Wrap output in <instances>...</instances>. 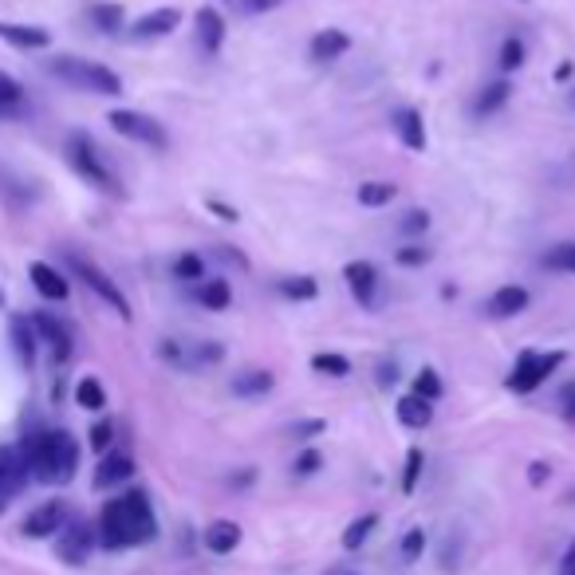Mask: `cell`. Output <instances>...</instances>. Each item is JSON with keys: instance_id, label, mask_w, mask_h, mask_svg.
Listing matches in <instances>:
<instances>
[{"instance_id": "cell-1", "label": "cell", "mask_w": 575, "mask_h": 575, "mask_svg": "<svg viewBox=\"0 0 575 575\" xmlns=\"http://www.w3.org/2000/svg\"><path fill=\"white\" fill-rule=\"evenodd\" d=\"M158 536V516L150 509V497L142 489H127L123 497L107 501L99 512V544L111 552L150 544Z\"/></svg>"}, {"instance_id": "cell-2", "label": "cell", "mask_w": 575, "mask_h": 575, "mask_svg": "<svg viewBox=\"0 0 575 575\" xmlns=\"http://www.w3.org/2000/svg\"><path fill=\"white\" fill-rule=\"evenodd\" d=\"M20 453H24L28 477H36L44 485H67L79 469V446L64 430H40V434L24 438Z\"/></svg>"}, {"instance_id": "cell-3", "label": "cell", "mask_w": 575, "mask_h": 575, "mask_svg": "<svg viewBox=\"0 0 575 575\" xmlns=\"http://www.w3.org/2000/svg\"><path fill=\"white\" fill-rule=\"evenodd\" d=\"M67 162H71V170H75L83 182H91L99 193L123 197V182H119L115 170L103 162V154H99V146L91 142V134H83V130L67 134Z\"/></svg>"}, {"instance_id": "cell-4", "label": "cell", "mask_w": 575, "mask_h": 575, "mask_svg": "<svg viewBox=\"0 0 575 575\" xmlns=\"http://www.w3.org/2000/svg\"><path fill=\"white\" fill-rule=\"evenodd\" d=\"M48 71L56 79H64L67 87L75 91H91V95H123V79L103 64H91V60H79V56H56Z\"/></svg>"}, {"instance_id": "cell-5", "label": "cell", "mask_w": 575, "mask_h": 575, "mask_svg": "<svg viewBox=\"0 0 575 575\" xmlns=\"http://www.w3.org/2000/svg\"><path fill=\"white\" fill-rule=\"evenodd\" d=\"M564 359H568L564 351H548V355H540V351H520L505 386H509L512 394H532V390H540V386L564 367Z\"/></svg>"}, {"instance_id": "cell-6", "label": "cell", "mask_w": 575, "mask_h": 575, "mask_svg": "<svg viewBox=\"0 0 575 575\" xmlns=\"http://www.w3.org/2000/svg\"><path fill=\"white\" fill-rule=\"evenodd\" d=\"M67 268H71V276H75V280H83V284H87V288H91L107 308H115L123 320H130V304H127V296H123V288H119V284H115L99 264H91L87 256H79V253H67Z\"/></svg>"}, {"instance_id": "cell-7", "label": "cell", "mask_w": 575, "mask_h": 575, "mask_svg": "<svg viewBox=\"0 0 575 575\" xmlns=\"http://www.w3.org/2000/svg\"><path fill=\"white\" fill-rule=\"evenodd\" d=\"M107 123H111L115 134H123V138L138 142V146H150V150H166V146H170L166 127H162L158 119L142 115V111H111Z\"/></svg>"}, {"instance_id": "cell-8", "label": "cell", "mask_w": 575, "mask_h": 575, "mask_svg": "<svg viewBox=\"0 0 575 575\" xmlns=\"http://www.w3.org/2000/svg\"><path fill=\"white\" fill-rule=\"evenodd\" d=\"M28 485V465H24V453L12 446L0 449V512L8 509L16 497H20V489Z\"/></svg>"}, {"instance_id": "cell-9", "label": "cell", "mask_w": 575, "mask_h": 575, "mask_svg": "<svg viewBox=\"0 0 575 575\" xmlns=\"http://www.w3.org/2000/svg\"><path fill=\"white\" fill-rule=\"evenodd\" d=\"M91 548H95V528L91 524H83V520H67L64 528H60V560L64 564H83L87 556H91Z\"/></svg>"}, {"instance_id": "cell-10", "label": "cell", "mask_w": 575, "mask_h": 575, "mask_svg": "<svg viewBox=\"0 0 575 575\" xmlns=\"http://www.w3.org/2000/svg\"><path fill=\"white\" fill-rule=\"evenodd\" d=\"M343 280L351 288V296L359 300V308H375V296H379V268L371 260H351L343 268Z\"/></svg>"}, {"instance_id": "cell-11", "label": "cell", "mask_w": 575, "mask_h": 575, "mask_svg": "<svg viewBox=\"0 0 575 575\" xmlns=\"http://www.w3.org/2000/svg\"><path fill=\"white\" fill-rule=\"evenodd\" d=\"M32 327H36V339L52 347L56 363H67L71 359V327L64 320H56L52 312H36L32 316Z\"/></svg>"}, {"instance_id": "cell-12", "label": "cell", "mask_w": 575, "mask_h": 575, "mask_svg": "<svg viewBox=\"0 0 575 575\" xmlns=\"http://www.w3.org/2000/svg\"><path fill=\"white\" fill-rule=\"evenodd\" d=\"M351 52V36L343 32V28H320L316 36H312V44H308V56H312V64H335V60H343Z\"/></svg>"}, {"instance_id": "cell-13", "label": "cell", "mask_w": 575, "mask_h": 575, "mask_svg": "<svg viewBox=\"0 0 575 575\" xmlns=\"http://www.w3.org/2000/svg\"><path fill=\"white\" fill-rule=\"evenodd\" d=\"M225 36H229V28H225V16H221L213 4L197 8V44H201V52H205V56H221V48H225Z\"/></svg>"}, {"instance_id": "cell-14", "label": "cell", "mask_w": 575, "mask_h": 575, "mask_svg": "<svg viewBox=\"0 0 575 575\" xmlns=\"http://www.w3.org/2000/svg\"><path fill=\"white\" fill-rule=\"evenodd\" d=\"M390 127L398 134V142L406 146V150H414V154H422L426 150V123H422V111L418 107H398L394 115H390Z\"/></svg>"}, {"instance_id": "cell-15", "label": "cell", "mask_w": 575, "mask_h": 575, "mask_svg": "<svg viewBox=\"0 0 575 575\" xmlns=\"http://www.w3.org/2000/svg\"><path fill=\"white\" fill-rule=\"evenodd\" d=\"M178 24H182V8H154V12H146V16L134 20L130 36H134V40H162V36H170Z\"/></svg>"}, {"instance_id": "cell-16", "label": "cell", "mask_w": 575, "mask_h": 575, "mask_svg": "<svg viewBox=\"0 0 575 575\" xmlns=\"http://www.w3.org/2000/svg\"><path fill=\"white\" fill-rule=\"evenodd\" d=\"M64 524H67L64 501H48V505H40V509L28 512V520H24V536L44 540V536H56Z\"/></svg>"}, {"instance_id": "cell-17", "label": "cell", "mask_w": 575, "mask_h": 575, "mask_svg": "<svg viewBox=\"0 0 575 575\" xmlns=\"http://www.w3.org/2000/svg\"><path fill=\"white\" fill-rule=\"evenodd\" d=\"M528 288L524 284H505V288H497L493 296H489V304H485V312L493 316V320H512V316H520V312H528Z\"/></svg>"}, {"instance_id": "cell-18", "label": "cell", "mask_w": 575, "mask_h": 575, "mask_svg": "<svg viewBox=\"0 0 575 575\" xmlns=\"http://www.w3.org/2000/svg\"><path fill=\"white\" fill-rule=\"evenodd\" d=\"M28 276H32V284H36V292H40L44 300H67V296H71L67 276L56 272L52 264H44V260H32V264H28Z\"/></svg>"}, {"instance_id": "cell-19", "label": "cell", "mask_w": 575, "mask_h": 575, "mask_svg": "<svg viewBox=\"0 0 575 575\" xmlns=\"http://www.w3.org/2000/svg\"><path fill=\"white\" fill-rule=\"evenodd\" d=\"M0 40L12 44V48H24V52H40V48L52 44L48 28H36V24H8V20H0Z\"/></svg>"}, {"instance_id": "cell-20", "label": "cell", "mask_w": 575, "mask_h": 575, "mask_svg": "<svg viewBox=\"0 0 575 575\" xmlns=\"http://www.w3.org/2000/svg\"><path fill=\"white\" fill-rule=\"evenodd\" d=\"M134 477V461L127 453H103L99 469H95V489H115V485H127Z\"/></svg>"}, {"instance_id": "cell-21", "label": "cell", "mask_w": 575, "mask_h": 575, "mask_svg": "<svg viewBox=\"0 0 575 575\" xmlns=\"http://www.w3.org/2000/svg\"><path fill=\"white\" fill-rule=\"evenodd\" d=\"M394 414H398V422H402L406 430H426V426L434 422V402H426V398H418V394H402L398 406H394Z\"/></svg>"}, {"instance_id": "cell-22", "label": "cell", "mask_w": 575, "mask_h": 575, "mask_svg": "<svg viewBox=\"0 0 575 575\" xmlns=\"http://www.w3.org/2000/svg\"><path fill=\"white\" fill-rule=\"evenodd\" d=\"M205 548H209L213 556L237 552V548H241V524H237V520H213V524L205 528Z\"/></svg>"}, {"instance_id": "cell-23", "label": "cell", "mask_w": 575, "mask_h": 575, "mask_svg": "<svg viewBox=\"0 0 575 575\" xmlns=\"http://www.w3.org/2000/svg\"><path fill=\"white\" fill-rule=\"evenodd\" d=\"M272 386H276V375H272V371L249 367V371H237V375H233L229 390H233L237 398H264V394H268Z\"/></svg>"}, {"instance_id": "cell-24", "label": "cell", "mask_w": 575, "mask_h": 575, "mask_svg": "<svg viewBox=\"0 0 575 575\" xmlns=\"http://www.w3.org/2000/svg\"><path fill=\"white\" fill-rule=\"evenodd\" d=\"M197 300H201L205 312H225V308L233 304V288H229L225 276H205V280L197 284Z\"/></svg>"}, {"instance_id": "cell-25", "label": "cell", "mask_w": 575, "mask_h": 575, "mask_svg": "<svg viewBox=\"0 0 575 575\" xmlns=\"http://www.w3.org/2000/svg\"><path fill=\"white\" fill-rule=\"evenodd\" d=\"M509 99H512L509 79H493V83L481 87V95H477V103H473V115H477V119H489V115H497Z\"/></svg>"}, {"instance_id": "cell-26", "label": "cell", "mask_w": 575, "mask_h": 575, "mask_svg": "<svg viewBox=\"0 0 575 575\" xmlns=\"http://www.w3.org/2000/svg\"><path fill=\"white\" fill-rule=\"evenodd\" d=\"M225 359V347L205 339V343H186V355H182V367L178 371H205V367H217Z\"/></svg>"}, {"instance_id": "cell-27", "label": "cell", "mask_w": 575, "mask_h": 575, "mask_svg": "<svg viewBox=\"0 0 575 575\" xmlns=\"http://www.w3.org/2000/svg\"><path fill=\"white\" fill-rule=\"evenodd\" d=\"M8 335H12V347H16V355H20V363H36V327H32V320L28 316H12V323H8Z\"/></svg>"}, {"instance_id": "cell-28", "label": "cell", "mask_w": 575, "mask_h": 575, "mask_svg": "<svg viewBox=\"0 0 575 575\" xmlns=\"http://www.w3.org/2000/svg\"><path fill=\"white\" fill-rule=\"evenodd\" d=\"M276 292H280L284 300L308 304V300H316V296H320V284H316V276H288V280H280V284H276Z\"/></svg>"}, {"instance_id": "cell-29", "label": "cell", "mask_w": 575, "mask_h": 575, "mask_svg": "<svg viewBox=\"0 0 575 575\" xmlns=\"http://www.w3.org/2000/svg\"><path fill=\"white\" fill-rule=\"evenodd\" d=\"M8 115H24V87L8 71H0V119Z\"/></svg>"}, {"instance_id": "cell-30", "label": "cell", "mask_w": 575, "mask_h": 575, "mask_svg": "<svg viewBox=\"0 0 575 575\" xmlns=\"http://www.w3.org/2000/svg\"><path fill=\"white\" fill-rule=\"evenodd\" d=\"M355 197H359L363 209H383V205H390V201L398 197V186H394V182H363V186L355 190Z\"/></svg>"}, {"instance_id": "cell-31", "label": "cell", "mask_w": 575, "mask_h": 575, "mask_svg": "<svg viewBox=\"0 0 575 575\" xmlns=\"http://www.w3.org/2000/svg\"><path fill=\"white\" fill-rule=\"evenodd\" d=\"M91 24L99 28V32H123V24H127V12H123V4H91Z\"/></svg>"}, {"instance_id": "cell-32", "label": "cell", "mask_w": 575, "mask_h": 575, "mask_svg": "<svg viewBox=\"0 0 575 575\" xmlns=\"http://www.w3.org/2000/svg\"><path fill=\"white\" fill-rule=\"evenodd\" d=\"M540 264H544L548 272H564V276H575V241H560V245H552L548 253L540 256Z\"/></svg>"}, {"instance_id": "cell-33", "label": "cell", "mask_w": 575, "mask_h": 575, "mask_svg": "<svg viewBox=\"0 0 575 575\" xmlns=\"http://www.w3.org/2000/svg\"><path fill=\"white\" fill-rule=\"evenodd\" d=\"M312 371L327 375V379H347L351 375V359L339 355V351H320V355H312Z\"/></svg>"}, {"instance_id": "cell-34", "label": "cell", "mask_w": 575, "mask_h": 575, "mask_svg": "<svg viewBox=\"0 0 575 575\" xmlns=\"http://www.w3.org/2000/svg\"><path fill=\"white\" fill-rule=\"evenodd\" d=\"M375 524H379V516H375V512H367V516L351 520V524H347V532H343V548H347V552H359V548L367 544V536L375 532Z\"/></svg>"}, {"instance_id": "cell-35", "label": "cell", "mask_w": 575, "mask_h": 575, "mask_svg": "<svg viewBox=\"0 0 575 575\" xmlns=\"http://www.w3.org/2000/svg\"><path fill=\"white\" fill-rule=\"evenodd\" d=\"M75 402H79L83 410H103V406H107V390H103L99 379L87 375V379L75 383Z\"/></svg>"}, {"instance_id": "cell-36", "label": "cell", "mask_w": 575, "mask_h": 575, "mask_svg": "<svg viewBox=\"0 0 575 575\" xmlns=\"http://www.w3.org/2000/svg\"><path fill=\"white\" fill-rule=\"evenodd\" d=\"M524 60H528L524 40H520V36H509V40L501 44V56H497L501 71H505V75H512V71H520V67H524Z\"/></svg>"}, {"instance_id": "cell-37", "label": "cell", "mask_w": 575, "mask_h": 575, "mask_svg": "<svg viewBox=\"0 0 575 575\" xmlns=\"http://www.w3.org/2000/svg\"><path fill=\"white\" fill-rule=\"evenodd\" d=\"M174 276L186 280V284H201V280H205V260H201V253L178 256V260H174Z\"/></svg>"}, {"instance_id": "cell-38", "label": "cell", "mask_w": 575, "mask_h": 575, "mask_svg": "<svg viewBox=\"0 0 575 575\" xmlns=\"http://www.w3.org/2000/svg\"><path fill=\"white\" fill-rule=\"evenodd\" d=\"M410 394H418V398H426V402H438V398H442V379H438V371H434V367L418 371Z\"/></svg>"}, {"instance_id": "cell-39", "label": "cell", "mask_w": 575, "mask_h": 575, "mask_svg": "<svg viewBox=\"0 0 575 575\" xmlns=\"http://www.w3.org/2000/svg\"><path fill=\"white\" fill-rule=\"evenodd\" d=\"M422 465H426V453H422L418 446L406 449V469H402V493H414V489H418Z\"/></svg>"}, {"instance_id": "cell-40", "label": "cell", "mask_w": 575, "mask_h": 575, "mask_svg": "<svg viewBox=\"0 0 575 575\" xmlns=\"http://www.w3.org/2000/svg\"><path fill=\"white\" fill-rule=\"evenodd\" d=\"M394 260H398L402 268H422V264L434 260V249H426L422 241H410V245H402V249L394 253Z\"/></svg>"}, {"instance_id": "cell-41", "label": "cell", "mask_w": 575, "mask_h": 575, "mask_svg": "<svg viewBox=\"0 0 575 575\" xmlns=\"http://www.w3.org/2000/svg\"><path fill=\"white\" fill-rule=\"evenodd\" d=\"M430 229V213L426 209H410V213H402V221H398V233L402 237H422Z\"/></svg>"}, {"instance_id": "cell-42", "label": "cell", "mask_w": 575, "mask_h": 575, "mask_svg": "<svg viewBox=\"0 0 575 575\" xmlns=\"http://www.w3.org/2000/svg\"><path fill=\"white\" fill-rule=\"evenodd\" d=\"M320 465H323L320 449H300V453H296V461H292V473H296V477H312Z\"/></svg>"}, {"instance_id": "cell-43", "label": "cell", "mask_w": 575, "mask_h": 575, "mask_svg": "<svg viewBox=\"0 0 575 575\" xmlns=\"http://www.w3.org/2000/svg\"><path fill=\"white\" fill-rule=\"evenodd\" d=\"M422 548H426V532H422V528H410V532L402 536V560H418Z\"/></svg>"}, {"instance_id": "cell-44", "label": "cell", "mask_w": 575, "mask_h": 575, "mask_svg": "<svg viewBox=\"0 0 575 575\" xmlns=\"http://www.w3.org/2000/svg\"><path fill=\"white\" fill-rule=\"evenodd\" d=\"M111 438H115V426H111V422H99V426L91 430V449L107 453V446H111Z\"/></svg>"}, {"instance_id": "cell-45", "label": "cell", "mask_w": 575, "mask_h": 575, "mask_svg": "<svg viewBox=\"0 0 575 575\" xmlns=\"http://www.w3.org/2000/svg\"><path fill=\"white\" fill-rule=\"evenodd\" d=\"M312 434H323L320 418H308V422H296V426H292V438H312Z\"/></svg>"}, {"instance_id": "cell-46", "label": "cell", "mask_w": 575, "mask_h": 575, "mask_svg": "<svg viewBox=\"0 0 575 575\" xmlns=\"http://www.w3.org/2000/svg\"><path fill=\"white\" fill-rule=\"evenodd\" d=\"M205 205H209V209H213L221 221H237V209H233V205H225V201H217V197H209Z\"/></svg>"}, {"instance_id": "cell-47", "label": "cell", "mask_w": 575, "mask_h": 575, "mask_svg": "<svg viewBox=\"0 0 575 575\" xmlns=\"http://www.w3.org/2000/svg\"><path fill=\"white\" fill-rule=\"evenodd\" d=\"M548 473H552V469H548L544 461H532V469H528V481H532V485H544V481H548Z\"/></svg>"}, {"instance_id": "cell-48", "label": "cell", "mask_w": 575, "mask_h": 575, "mask_svg": "<svg viewBox=\"0 0 575 575\" xmlns=\"http://www.w3.org/2000/svg\"><path fill=\"white\" fill-rule=\"evenodd\" d=\"M249 12H272V8H280L284 0H241Z\"/></svg>"}, {"instance_id": "cell-49", "label": "cell", "mask_w": 575, "mask_h": 575, "mask_svg": "<svg viewBox=\"0 0 575 575\" xmlns=\"http://www.w3.org/2000/svg\"><path fill=\"white\" fill-rule=\"evenodd\" d=\"M556 575H575V540L568 544V552H564V560H560V572Z\"/></svg>"}, {"instance_id": "cell-50", "label": "cell", "mask_w": 575, "mask_h": 575, "mask_svg": "<svg viewBox=\"0 0 575 575\" xmlns=\"http://www.w3.org/2000/svg\"><path fill=\"white\" fill-rule=\"evenodd\" d=\"M564 418H568V422H575V386H568V390H564Z\"/></svg>"}, {"instance_id": "cell-51", "label": "cell", "mask_w": 575, "mask_h": 575, "mask_svg": "<svg viewBox=\"0 0 575 575\" xmlns=\"http://www.w3.org/2000/svg\"><path fill=\"white\" fill-rule=\"evenodd\" d=\"M394 379H398V371H394V363H390V367H383V371H379V383H383V386H390V383H394Z\"/></svg>"}, {"instance_id": "cell-52", "label": "cell", "mask_w": 575, "mask_h": 575, "mask_svg": "<svg viewBox=\"0 0 575 575\" xmlns=\"http://www.w3.org/2000/svg\"><path fill=\"white\" fill-rule=\"evenodd\" d=\"M564 501H575V489H572V493H568V497H564Z\"/></svg>"}, {"instance_id": "cell-53", "label": "cell", "mask_w": 575, "mask_h": 575, "mask_svg": "<svg viewBox=\"0 0 575 575\" xmlns=\"http://www.w3.org/2000/svg\"><path fill=\"white\" fill-rule=\"evenodd\" d=\"M0 308H4V288H0Z\"/></svg>"}, {"instance_id": "cell-54", "label": "cell", "mask_w": 575, "mask_h": 575, "mask_svg": "<svg viewBox=\"0 0 575 575\" xmlns=\"http://www.w3.org/2000/svg\"><path fill=\"white\" fill-rule=\"evenodd\" d=\"M520 4H524V0H520Z\"/></svg>"}]
</instances>
